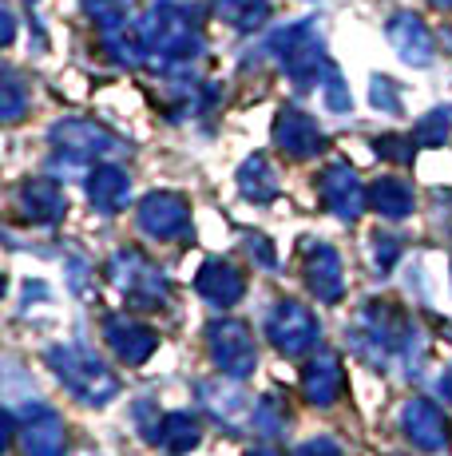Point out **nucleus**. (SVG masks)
I'll use <instances>...</instances> for the list:
<instances>
[{
	"label": "nucleus",
	"instance_id": "1",
	"mask_svg": "<svg viewBox=\"0 0 452 456\" xmlns=\"http://www.w3.org/2000/svg\"><path fill=\"white\" fill-rule=\"evenodd\" d=\"M350 346L361 362L373 370H401L408 377L421 373L424 365V333L413 326V318L397 302L369 297L358 310V322L350 330Z\"/></svg>",
	"mask_w": 452,
	"mask_h": 456
},
{
	"label": "nucleus",
	"instance_id": "2",
	"mask_svg": "<svg viewBox=\"0 0 452 456\" xmlns=\"http://www.w3.org/2000/svg\"><path fill=\"white\" fill-rule=\"evenodd\" d=\"M135 24H139V37H143V48H147V64L159 68V72L187 68L190 60H198L206 48L198 8L187 4V0H155Z\"/></svg>",
	"mask_w": 452,
	"mask_h": 456
},
{
	"label": "nucleus",
	"instance_id": "3",
	"mask_svg": "<svg viewBox=\"0 0 452 456\" xmlns=\"http://www.w3.org/2000/svg\"><path fill=\"white\" fill-rule=\"evenodd\" d=\"M266 52H270L278 60V68L298 87H321L337 72L326 56V37H321L318 20H298V24L278 28L274 37L266 40Z\"/></svg>",
	"mask_w": 452,
	"mask_h": 456
},
{
	"label": "nucleus",
	"instance_id": "4",
	"mask_svg": "<svg viewBox=\"0 0 452 456\" xmlns=\"http://www.w3.org/2000/svg\"><path fill=\"white\" fill-rule=\"evenodd\" d=\"M44 362H48V370L60 377V385H64L76 401H84V405H108V401L119 397L116 373H111L95 354H88V349L52 346L44 354Z\"/></svg>",
	"mask_w": 452,
	"mask_h": 456
},
{
	"label": "nucleus",
	"instance_id": "5",
	"mask_svg": "<svg viewBox=\"0 0 452 456\" xmlns=\"http://www.w3.org/2000/svg\"><path fill=\"white\" fill-rule=\"evenodd\" d=\"M103 274H108V282L132 305H139V310H159L171 297L167 274H163L143 250H116L108 258V266H103Z\"/></svg>",
	"mask_w": 452,
	"mask_h": 456
},
{
	"label": "nucleus",
	"instance_id": "6",
	"mask_svg": "<svg viewBox=\"0 0 452 456\" xmlns=\"http://www.w3.org/2000/svg\"><path fill=\"white\" fill-rule=\"evenodd\" d=\"M48 139L56 151H68L84 163H108V159H119V155L132 151L116 131L92 124V119H60V124H52Z\"/></svg>",
	"mask_w": 452,
	"mask_h": 456
},
{
	"label": "nucleus",
	"instance_id": "7",
	"mask_svg": "<svg viewBox=\"0 0 452 456\" xmlns=\"http://www.w3.org/2000/svg\"><path fill=\"white\" fill-rule=\"evenodd\" d=\"M206 349H211V362L219 365V373L226 377H250L258 365V346H254V333H250L246 322H211L206 326Z\"/></svg>",
	"mask_w": 452,
	"mask_h": 456
},
{
	"label": "nucleus",
	"instance_id": "8",
	"mask_svg": "<svg viewBox=\"0 0 452 456\" xmlns=\"http://www.w3.org/2000/svg\"><path fill=\"white\" fill-rule=\"evenodd\" d=\"M266 338H270V346L282 357H302L318 346L321 330H318V318L306 305L294 302V297H282V302H274V310L266 314Z\"/></svg>",
	"mask_w": 452,
	"mask_h": 456
},
{
	"label": "nucleus",
	"instance_id": "9",
	"mask_svg": "<svg viewBox=\"0 0 452 456\" xmlns=\"http://www.w3.org/2000/svg\"><path fill=\"white\" fill-rule=\"evenodd\" d=\"M198 401L203 409L214 417V425H222L226 433H242L254 420V405L258 401L246 397V389L238 385V377H206L198 381Z\"/></svg>",
	"mask_w": 452,
	"mask_h": 456
},
{
	"label": "nucleus",
	"instance_id": "10",
	"mask_svg": "<svg viewBox=\"0 0 452 456\" xmlns=\"http://www.w3.org/2000/svg\"><path fill=\"white\" fill-rule=\"evenodd\" d=\"M318 195H321V203H326L329 215L342 218V223H358L365 215V203H369V191L361 187L358 171H353L345 159H334L318 175Z\"/></svg>",
	"mask_w": 452,
	"mask_h": 456
},
{
	"label": "nucleus",
	"instance_id": "11",
	"mask_svg": "<svg viewBox=\"0 0 452 456\" xmlns=\"http://www.w3.org/2000/svg\"><path fill=\"white\" fill-rule=\"evenodd\" d=\"M135 218H139V231L159 239V242L182 239V234L190 231V207L182 195H175V191H151V195H143Z\"/></svg>",
	"mask_w": 452,
	"mask_h": 456
},
{
	"label": "nucleus",
	"instance_id": "12",
	"mask_svg": "<svg viewBox=\"0 0 452 456\" xmlns=\"http://www.w3.org/2000/svg\"><path fill=\"white\" fill-rule=\"evenodd\" d=\"M302 270H306V286L318 302H342L345 294V274H342V258L329 242L318 239H302Z\"/></svg>",
	"mask_w": 452,
	"mask_h": 456
},
{
	"label": "nucleus",
	"instance_id": "13",
	"mask_svg": "<svg viewBox=\"0 0 452 456\" xmlns=\"http://www.w3.org/2000/svg\"><path fill=\"white\" fill-rule=\"evenodd\" d=\"M401 433H405V441L421 452H445L452 441L445 413H440L429 397H413L401 405Z\"/></svg>",
	"mask_w": 452,
	"mask_h": 456
},
{
	"label": "nucleus",
	"instance_id": "14",
	"mask_svg": "<svg viewBox=\"0 0 452 456\" xmlns=\"http://www.w3.org/2000/svg\"><path fill=\"white\" fill-rule=\"evenodd\" d=\"M103 338H108L111 354L124 365H143L147 357L159 349V333L151 326H143V322L127 318V314H111V318L103 322Z\"/></svg>",
	"mask_w": 452,
	"mask_h": 456
},
{
	"label": "nucleus",
	"instance_id": "15",
	"mask_svg": "<svg viewBox=\"0 0 452 456\" xmlns=\"http://www.w3.org/2000/svg\"><path fill=\"white\" fill-rule=\"evenodd\" d=\"M16 210H20L32 226H52L68 215V195L60 191L56 179H48V175L24 179L20 187H16Z\"/></svg>",
	"mask_w": 452,
	"mask_h": 456
},
{
	"label": "nucleus",
	"instance_id": "16",
	"mask_svg": "<svg viewBox=\"0 0 452 456\" xmlns=\"http://www.w3.org/2000/svg\"><path fill=\"white\" fill-rule=\"evenodd\" d=\"M274 143H278V151L290 155V159H314L321 147H326V135H321V127L306 111L282 108L274 116Z\"/></svg>",
	"mask_w": 452,
	"mask_h": 456
},
{
	"label": "nucleus",
	"instance_id": "17",
	"mask_svg": "<svg viewBox=\"0 0 452 456\" xmlns=\"http://www.w3.org/2000/svg\"><path fill=\"white\" fill-rule=\"evenodd\" d=\"M385 32H389L393 52L405 60L408 68H429L432 64V56H437V40H432L429 24H424L416 12H397Z\"/></svg>",
	"mask_w": 452,
	"mask_h": 456
},
{
	"label": "nucleus",
	"instance_id": "18",
	"mask_svg": "<svg viewBox=\"0 0 452 456\" xmlns=\"http://www.w3.org/2000/svg\"><path fill=\"white\" fill-rule=\"evenodd\" d=\"M342 385H345V370H342V357L337 354H318L314 362L302 370V397L318 409H329L337 397H342Z\"/></svg>",
	"mask_w": 452,
	"mask_h": 456
},
{
	"label": "nucleus",
	"instance_id": "19",
	"mask_svg": "<svg viewBox=\"0 0 452 456\" xmlns=\"http://www.w3.org/2000/svg\"><path fill=\"white\" fill-rule=\"evenodd\" d=\"M88 199L100 215H119L132 199V179H127L124 167L116 163H95L88 171Z\"/></svg>",
	"mask_w": 452,
	"mask_h": 456
},
{
	"label": "nucleus",
	"instance_id": "20",
	"mask_svg": "<svg viewBox=\"0 0 452 456\" xmlns=\"http://www.w3.org/2000/svg\"><path fill=\"white\" fill-rule=\"evenodd\" d=\"M64 420L52 409H36L20 425V449L24 456H64Z\"/></svg>",
	"mask_w": 452,
	"mask_h": 456
},
{
	"label": "nucleus",
	"instance_id": "21",
	"mask_svg": "<svg viewBox=\"0 0 452 456\" xmlns=\"http://www.w3.org/2000/svg\"><path fill=\"white\" fill-rule=\"evenodd\" d=\"M195 290L214 305H234L242 294H246V278L222 258H211L203 262V270L195 274Z\"/></svg>",
	"mask_w": 452,
	"mask_h": 456
},
{
	"label": "nucleus",
	"instance_id": "22",
	"mask_svg": "<svg viewBox=\"0 0 452 456\" xmlns=\"http://www.w3.org/2000/svg\"><path fill=\"white\" fill-rule=\"evenodd\" d=\"M238 191H242V199L246 203H258V207H266V203H274L278 195H282V183H278V175H274V167L266 155H246L238 167Z\"/></svg>",
	"mask_w": 452,
	"mask_h": 456
},
{
	"label": "nucleus",
	"instance_id": "23",
	"mask_svg": "<svg viewBox=\"0 0 452 456\" xmlns=\"http://www.w3.org/2000/svg\"><path fill=\"white\" fill-rule=\"evenodd\" d=\"M100 40H103V52H108L119 68H143L147 64V48H143V37H139V24L135 20L103 24Z\"/></svg>",
	"mask_w": 452,
	"mask_h": 456
},
{
	"label": "nucleus",
	"instance_id": "24",
	"mask_svg": "<svg viewBox=\"0 0 452 456\" xmlns=\"http://www.w3.org/2000/svg\"><path fill=\"white\" fill-rule=\"evenodd\" d=\"M369 203H373V210H377L381 218L401 223V218L413 215L416 199H413V187H408L405 179H377L369 187Z\"/></svg>",
	"mask_w": 452,
	"mask_h": 456
},
{
	"label": "nucleus",
	"instance_id": "25",
	"mask_svg": "<svg viewBox=\"0 0 452 456\" xmlns=\"http://www.w3.org/2000/svg\"><path fill=\"white\" fill-rule=\"evenodd\" d=\"M198 441H203V428H198V417H190L187 409H175V413L163 417L159 444L167 452H190L198 449Z\"/></svg>",
	"mask_w": 452,
	"mask_h": 456
},
{
	"label": "nucleus",
	"instance_id": "26",
	"mask_svg": "<svg viewBox=\"0 0 452 456\" xmlns=\"http://www.w3.org/2000/svg\"><path fill=\"white\" fill-rule=\"evenodd\" d=\"M214 12H219L230 28L254 32L270 20V0H214Z\"/></svg>",
	"mask_w": 452,
	"mask_h": 456
},
{
	"label": "nucleus",
	"instance_id": "27",
	"mask_svg": "<svg viewBox=\"0 0 452 456\" xmlns=\"http://www.w3.org/2000/svg\"><path fill=\"white\" fill-rule=\"evenodd\" d=\"M24 108H28V87L16 76V68H4V72H0V119L16 124V119L24 116Z\"/></svg>",
	"mask_w": 452,
	"mask_h": 456
},
{
	"label": "nucleus",
	"instance_id": "28",
	"mask_svg": "<svg viewBox=\"0 0 452 456\" xmlns=\"http://www.w3.org/2000/svg\"><path fill=\"white\" fill-rule=\"evenodd\" d=\"M448 135H452V108H432L429 116H421L413 127V139L421 147H445Z\"/></svg>",
	"mask_w": 452,
	"mask_h": 456
},
{
	"label": "nucleus",
	"instance_id": "29",
	"mask_svg": "<svg viewBox=\"0 0 452 456\" xmlns=\"http://www.w3.org/2000/svg\"><path fill=\"white\" fill-rule=\"evenodd\" d=\"M286 405L274 397V393H266V397H258V405H254V420H250V428H254L258 436H278V433H286Z\"/></svg>",
	"mask_w": 452,
	"mask_h": 456
},
{
	"label": "nucleus",
	"instance_id": "30",
	"mask_svg": "<svg viewBox=\"0 0 452 456\" xmlns=\"http://www.w3.org/2000/svg\"><path fill=\"white\" fill-rule=\"evenodd\" d=\"M416 147H421V143H416L413 135H397V131H389V135H377V139H373V151H377L381 159L397 163V167H408V163H413Z\"/></svg>",
	"mask_w": 452,
	"mask_h": 456
},
{
	"label": "nucleus",
	"instance_id": "31",
	"mask_svg": "<svg viewBox=\"0 0 452 456\" xmlns=\"http://www.w3.org/2000/svg\"><path fill=\"white\" fill-rule=\"evenodd\" d=\"M369 103L385 116H401V87H397L389 76H373L369 84Z\"/></svg>",
	"mask_w": 452,
	"mask_h": 456
},
{
	"label": "nucleus",
	"instance_id": "32",
	"mask_svg": "<svg viewBox=\"0 0 452 456\" xmlns=\"http://www.w3.org/2000/svg\"><path fill=\"white\" fill-rule=\"evenodd\" d=\"M80 4H84V12L100 24V28H103V24L132 20V16H127V12H132V0H80Z\"/></svg>",
	"mask_w": 452,
	"mask_h": 456
},
{
	"label": "nucleus",
	"instance_id": "33",
	"mask_svg": "<svg viewBox=\"0 0 452 456\" xmlns=\"http://www.w3.org/2000/svg\"><path fill=\"white\" fill-rule=\"evenodd\" d=\"M373 266L381 270V274H385V270H393L397 266V258H401V242L393 239V234H373Z\"/></svg>",
	"mask_w": 452,
	"mask_h": 456
},
{
	"label": "nucleus",
	"instance_id": "34",
	"mask_svg": "<svg viewBox=\"0 0 452 456\" xmlns=\"http://www.w3.org/2000/svg\"><path fill=\"white\" fill-rule=\"evenodd\" d=\"M135 425H139V433H143V441L159 444L163 420H159V413H155V405H151L147 397H139V401H135Z\"/></svg>",
	"mask_w": 452,
	"mask_h": 456
},
{
	"label": "nucleus",
	"instance_id": "35",
	"mask_svg": "<svg viewBox=\"0 0 452 456\" xmlns=\"http://www.w3.org/2000/svg\"><path fill=\"white\" fill-rule=\"evenodd\" d=\"M321 95H326L329 111H350L353 108V95H350V87H345L342 72H334L326 84H321Z\"/></svg>",
	"mask_w": 452,
	"mask_h": 456
},
{
	"label": "nucleus",
	"instance_id": "36",
	"mask_svg": "<svg viewBox=\"0 0 452 456\" xmlns=\"http://www.w3.org/2000/svg\"><path fill=\"white\" fill-rule=\"evenodd\" d=\"M294 456H342V444H337L334 436H314V441L298 444Z\"/></svg>",
	"mask_w": 452,
	"mask_h": 456
},
{
	"label": "nucleus",
	"instance_id": "37",
	"mask_svg": "<svg viewBox=\"0 0 452 456\" xmlns=\"http://www.w3.org/2000/svg\"><path fill=\"white\" fill-rule=\"evenodd\" d=\"M246 250H250V258H258L262 266H274V247L266 242V234H246Z\"/></svg>",
	"mask_w": 452,
	"mask_h": 456
},
{
	"label": "nucleus",
	"instance_id": "38",
	"mask_svg": "<svg viewBox=\"0 0 452 456\" xmlns=\"http://www.w3.org/2000/svg\"><path fill=\"white\" fill-rule=\"evenodd\" d=\"M12 37H16L12 8H0V44H12Z\"/></svg>",
	"mask_w": 452,
	"mask_h": 456
},
{
	"label": "nucleus",
	"instance_id": "39",
	"mask_svg": "<svg viewBox=\"0 0 452 456\" xmlns=\"http://www.w3.org/2000/svg\"><path fill=\"white\" fill-rule=\"evenodd\" d=\"M437 389H440V393H445V397L452 401V365H448V370H445V373H440V381H437Z\"/></svg>",
	"mask_w": 452,
	"mask_h": 456
},
{
	"label": "nucleus",
	"instance_id": "40",
	"mask_svg": "<svg viewBox=\"0 0 452 456\" xmlns=\"http://www.w3.org/2000/svg\"><path fill=\"white\" fill-rule=\"evenodd\" d=\"M246 456H282V452H278V449H270V444H262V449H250Z\"/></svg>",
	"mask_w": 452,
	"mask_h": 456
},
{
	"label": "nucleus",
	"instance_id": "41",
	"mask_svg": "<svg viewBox=\"0 0 452 456\" xmlns=\"http://www.w3.org/2000/svg\"><path fill=\"white\" fill-rule=\"evenodd\" d=\"M440 40H445V48L452 52V28H445V32H440Z\"/></svg>",
	"mask_w": 452,
	"mask_h": 456
},
{
	"label": "nucleus",
	"instance_id": "42",
	"mask_svg": "<svg viewBox=\"0 0 452 456\" xmlns=\"http://www.w3.org/2000/svg\"><path fill=\"white\" fill-rule=\"evenodd\" d=\"M432 4H437V8H452V0H432Z\"/></svg>",
	"mask_w": 452,
	"mask_h": 456
},
{
	"label": "nucleus",
	"instance_id": "43",
	"mask_svg": "<svg viewBox=\"0 0 452 456\" xmlns=\"http://www.w3.org/2000/svg\"><path fill=\"white\" fill-rule=\"evenodd\" d=\"M76 456H100V452H92V449H84V452H76Z\"/></svg>",
	"mask_w": 452,
	"mask_h": 456
}]
</instances>
